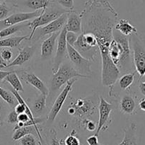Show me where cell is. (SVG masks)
I'll return each instance as SVG.
<instances>
[{"label": "cell", "instance_id": "obj_1", "mask_svg": "<svg viewBox=\"0 0 145 145\" xmlns=\"http://www.w3.org/2000/svg\"><path fill=\"white\" fill-rule=\"evenodd\" d=\"M82 33L95 35L101 58V82L111 89L120 74L118 68L109 56V46L113 30L118 21L119 14L109 0H87L79 14Z\"/></svg>", "mask_w": 145, "mask_h": 145}, {"label": "cell", "instance_id": "obj_2", "mask_svg": "<svg viewBox=\"0 0 145 145\" xmlns=\"http://www.w3.org/2000/svg\"><path fill=\"white\" fill-rule=\"evenodd\" d=\"M113 38L109 46V56L120 72H130L134 67L131 56L130 38L113 28Z\"/></svg>", "mask_w": 145, "mask_h": 145}, {"label": "cell", "instance_id": "obj_3", "mask_svg": "<svg viewBox=\"0 0 145 145\" xmlns=\"http://www.w3.org/2000/svg\"><path fill=\"white\" fill-rule=\"evenodd\" d=\"M99 99H95L94 96L71 99L67 110L68 114L76 118L80 127V125L84 120L89 118L95 113L99 106Z\"/></svg>", "mask_w": 145, "mask_h": 145}, {"label": "cell", "instance_id": "obj_4", "mask_svg": "<svg viewBox=\"0 0 145 145\" xmlns=\"http://www.w3.org/2000/svg\"><path fill=\"white\" fill-rule=\"evenodd\" d=\"M86 78L79 74L70 64L64 63L59 66L55 73L53 74L50 82V93H55L60 89L64 84L73 78Z\"/></svg>", "mask_w": 145, "mask_h": 145}, {"label": "cell", "instance_id": "obj_5", "mask_svg": "<svg viewBox=\"0 0 145 145\" xmlns=\"http://www.w3.org/2000/svg\"><path fill=\"white\" fill-rule=\"evenodd\" d=\"M130 44L133 51V62L140 77L145 76V45L138 34L130 35Z\"/></svg>", "mask_w": 145, "mask_h": 145}, {"label": "cell", "instance_id": "obj_6", "mask_svg": "<svg viewBox=\"0 0 145 145\" xmlns=\"http://www.w3.org/2000/svg\"><path fill=\"white\" fill-rule=\"evenodd\" d=\"M69 10L66 9H58V8H50L48 10V7L45 9H42V12L38 16L33 18L32 21L28 23V26L31 29V33L28 36V40H31L35 31L40 27L47 25L51 21H54L55 19L57 18L59 16L62 15L63 13L67 12Z\"/></svg>", "mask_w": 145, "mask_h": 145}, {"label": "cell", "instance_id": "obj_7", "mask_svg": "<svg viewBox=\"0 0 145 145\" xmlns=\"http://www.w3.org/2000/svg\"><path fill=\"white\" fill-rule=\"evenodd\" d=\"M67 55L72 66L81 74L90 78L92 74V61L84 57L73 46L67 44Z\"/></svg>", "mask_w": 145, "mask_h": 145}, {"label": "cell", "instance_id": "obj_8", "mask_svg": "<svg viewBox=\"0 0 145 145\" xmlns=\"http://www.w3.org/2000/svg\"><path fill=\"white\" fill-rule=\"evenodd\" d=\"M98 107H99V119L96 133L94 135L99 136L101 131L107 130L111 125V113L113 111V106L112 103H108L103 97H101L99 99V103Z\"/></svg>", "mask_w": 145, "mask_h": 145}, {"label": "cell", "instance_id": "obj_9", "mask_svg": "<svg viewBox=\"0 0 145 145\" xmlns=\"http://www.w3.org/2000/svg\"><path fill=\"white\" fill-rule=\"evenodd\" d=\"M69 11L63 13L62 15L59 16L57 18L55 19L54 21H51L50 23L44 26L38 28L34 33L32 40H37L38 39H41L47 35L60 31L66 24Z\"/></svg>", "mask_w": 145, "mask_h": 145}, {"label": "cell", "instance_id": "obj_10", "mask_svg": "<svg viewBox=\"0 0 145 145\" xmlns=\"http://www.w3.org/2000/svg\"><path fill=\"white\" fill-rule=\"evenodd\" d=\"M76 81H77V78H73V79H70L67 82L66 86H65L63 90L61 91V93L58 95L50 111L48 113V118H47L48 123H52L56 119L57 116L60 112L61 109H62V106H63L64 103H65V101L67 98L68 95L72 90L74 84Z\"/></svg>", "mask_w": 145, "mask_h": 145}, {"label": "cell", "instance_id": "obj_11", "mask_svg": "<svg viewBox=\"0 0 145 145\" xmlns=\"http://www.w3.org/2000/svg\"><path fill=\"white\" fill-rule=\"evenodd\" d=\"M67 32V31L65 28V27H64L61 30L60 33L59 34L57 37L56 55H55V58H54L52 68L53 74L57 72L58 68L62 65L64 59L67 57V42L66 40Z\"/></svg>", "mask_w": 145, "mask_h": 145}, {"label": "cell", "instance_id": "obj_12", "mask_svg": "<svg viewBox=\"0 0 145 145\" xmlns=\"http://www.w3.org/2000/svg\"><path fill=\"white\" fill-rule=\"evenodd\" d=\"M42 11V9L31 11V12L14 13V14L7 16L4 19L0 21V31L3 28L10 26V25L24 23L29 20L33 19L38 16L41 14Z\"/></svg>", "mask_w": 145, "mask_h": 145}, {"label": "cell", "instance_id": "obj_13", "mask_svg": "<svg viewBox=\"0 0 145 145\" xmlns=\"http://www.w3.org/2000/svg\"><path fill=\"white\" fill-rule=\"evenodd\" d=\"M74 48L86 59L94 61L97 56L99 49L98 47H93L89 45L84 38L82 33L79 34L77 40L73 45Z\"/></svg>", "mask_w": 145, "mask_h": 145}, {"label": "cell", "instance_id": "obj_14", "mask_svg": "<svg viewBox=\"0 0 145 145\" xmlns=\"http://www.w3.org/2000/svg\"><path fill=\"white\" fill-rule=\"evenodd\" d=\"M19 76H21V79H23L25 83L33 86L37 90L39 91L40 93L47 96H48L49 90H48V87L44 84V82L39 77H38L35 74L23 71V72H20Z\"/></svg>", "mask_w": 145, "mask_h": 145}, {"label": "cell", "instance_id": "obj_15", "mask_svg": "<svg viewBox=\"0 0 145 145\" xmlns=\"http://www.w3.org/2000/svg\"><path fill=\"white\" fill-rule=\"evenodd\" d=\"M35 52V46L31 45V46H25L20 50L19 53L17 55L16 57L11 61L7 65V68L11 67L21 66L25 62H28L33 56Z\"/></svg>", "mask_w": 145, "mask_h": 145}, {"label": "cell", "instance_id": "obj_16", "mask_svg": "<svg viewBox=\"0 0 145 145\" xmlns=\"http://www.w3.org/2000/svg\"><path fill=\"white\" fill-rule=\"evenodd\" d=\"M60 31L50 34L47 39L42 42L41 45V57L42 59H47L50 57L53 53L56 46V41Z\"/></svg>", "mask_w": 145, "mask_h": 145}, {"label": "cell", "instance_id": "obj_17", "mask_svg": "<svg viewBox=\"0 0 145 145\" xmlns=\"http://www.w3.org/2000/svg\"><path fill=\"white\" fill-rule=\"evenodd\" d=\"M65 27L67 31L74 32L79 35L82 33V19L79 14L74 10H71L68 13L67 20Z\"/></svg>", "mask_w": 145, "mask_h": 145}, {"label": "cell", "instance_id": "obj_18", "mask_svg": "<svg viewBox=\"0 0 145 145\" xmlns=\"http://www.w3.org/2000/svg\"><path fill=\"white\" fill-rule=\"evenodd\" d=\"M136 99L131 94H125L120 101V109L122 113L127 115H134L137 112Z\"/></svg>", "mask_w": 145, "mask_h": 145}, {"label": "cell", "instance_id": "obj_19", "mask_svg": "<svg viewBox=\"0 0 145 145\" xmlns=\"http://www.w3.org/2000/svg\"><path fill=\"white\" fill-rule=\"evenodd\" d=\"M124 137L118 145H137V124L131 123L123 129Z\"/></svg>", "mask_w": 145, "mask_h": 145}, {"label": "cell", "instance_id": "obj_20", "mask_svg": "<svg viewBox=\"0 0 145 145\" xmlns=\"http://www.w3.org/2000/svg\"><path fill=\"white\" fill-rule=\"evenodd\" d=\"M114 28L126 36H130L133 34L137 33V28L132 25L127 19L118 20L115 25Z\"/></svg>", "mask_w": 145, "mask_h": 145}, {"label": "cell", "instance_id": "obj_21", "mask_svg": "<svg viewBox=\"0 0 145 145\" xmlns=\"http://www.w3.org/2000/svg\"><path fill=\"white\" fill-rule=\"evenodd\" d=\"M29 35L24 36H14L0 39V48H16L18 47L24 40H28Z\"/></svg>", "mask_w": 145, "mask_h": 145}, {"label": "cell", "instance_id": "obj_22", "mask_svg": "<svg viewBox=\"0 0 145 145\" xmlns=\"http://www.w3.org/2000/svg\"><path fill=\"white\" fill-rule=\"evenodd\" d=\"M52 3V0H25L23 2L25 7L34 11L45 9Z\"/></svg>", "mask_w": 145, "mask_h": 145}, {"label": "cell", "instance_id": "obj_23", "mask_svg": "<svg viewBox=\"0 0 145 145\" xmlns=\"http://www.w3.org/2000/svg\"><path fill=\"white\" fill-rule=\"evenodd\" d=\"M4 80L12 86L13 89L18 91V93L24 91V86L20 81L19 76L16 72H10V73L4 78Z\"/></svg>", "mask_w": 145, "mask_h": 145}, {"label": "cell", "instance_id": "obj_24", "mask_svg": "<svg viewBox=\"0 0 145 145\" xmlns=\"http://www.w3.org/2000/svg\"><path fill=\"white\" fill-rule=\"evenodd\" d=\"M28 134L36 135L38 137V134L35 130L34 126H24V127H18V128L14 130V133L12 135V140L14 142L18 141L21 137L26 135Z\"/></svg>", "mask_w": 145, "mask_h": 145}, {"label": "cell", "instance_id": "obj_25", "mask_svg": "<svg viewBox=\"0 0 145 145\" xmlns=\"http://www.w3.org/2000/svg\"><path fill=\"white\" fill-rule=\"evenodd\" d=\"M25 26H28V23L26 24L21 23V24H15V25H10L7 28H3L0 31V39L11 36V35L18 33V31H21Z\"/></svg>", "mask_w": 145, "mask_h": 145}, {"label": "cell", "instance_id": "obj_26", "mask_svg": "<svg viewBox=\"0 0 145 145\" xmlns=\"http://www.w3.org/2000/svg\"><path fill=\"white\" fill-rule=\"evenodd\" d=\"M46 99L47 96L40 93L33 102V115L36 117L40 115L45 110V107H46Z\"/></svg>", "mask_w": 145, "mask_h": 145}, {"label": "cell", "instance_id": "obj_27", "mask_svg": "<svg viewBox=\"0 0 145 145\" xmlns=\"http://www.w3.org/2000/svg\"><path fill=\"white\" fill-rule=\"evenodd\" d=\"M135 72H130V73H126L124 75L119 78L118 84L120 88L123 91H125L128 89L133 82H135Z\"/></svg>", "mask_w": 145, "mask_h": 145}, {"label": "cell", "instance_id": "obj_28", "mask_svg": "<svg viewBox=\"0 0 145 145\" xmlns=\"http://www.w3.org/2000/svg\"><path fill=\"white\" fill-rule=\"evenodd\" d=\"M0 97L4 101V102L8 103L9 106H12V107H15L16 103H18L16 99L11 93V92L8 91L1 86H0Z\"/></svg>", "mask_w": 145, "mask_h": 145}, {"label": "cell", "instance_id": "obj_29", "mask_svg": "<svg viewBox=\"0 0 145 145\" xmlns=\"http://www.w3.org/2000/svg\"><path fill=\"white\" fill-rule=\"evenodd\" d=\"M18 143L21 145H40L38 138L33 134H28L24 136L18 140Z\"/></svg>", "mask_w": 145, "mask_h": 145}, {"label": "cell", "instance_id": "obj_30", "mask_svg": "<svg viewBox=\"0 0 145 145\" xmlns=\"http://www.w3.org/2000/svg\"><path fill=\"white\" fill-rule=\"evenodd\" d=\"M75 134L76 133L74 130V132H72L64 140L63 144L65 145H81L80 140L75 135Z\"/></svg>", "mask_w": 145, "mask_h": 145}, {"label": "cell", "instance_id": "obj_31", "mask_svg": "<svg viewBox=\"0 0 145 145\" xmlns=\"http://www.w3.org/2000/svg\"><path fill=\"white\" fill-rule=\"evenodd\" d=\"M10 12H11V9L7 6L5 1L0 3V21L8 16Z\"/></svg>", "mask_w": 145, "mask_h": 145}, {"label": "cell", "instance_id": "obj_32", "mask_svg": "<svg viewBox=\"0 0 145 145\" xmlns=\"http://www.w3.org/2000/svg\"><path fill=\"white\" fill-rule=\"evenodd\" d=\"M81 126H83L84 128H85L89 132H93L95 130H96V124H95L94 122L91 120L89 118L84 120L82 123V124L80 125V127Z\"/></svg>", "mask_w": 145, "mask_h": 145}, {"label": "cell", "instance_id": "obj_33", "mask_svg": "<svg viewBox=\"0 0 145 145\" xmlns=\"http://www.w3.org/2000/svg\"><path fill=\"white\" fill-rule=\"evenodd\" d=\"M57 2L66 10H74V0H57Z\"/></svg>", "mask_w": 145, "mask_h": 145}, {"label": "cell", "instance_id": "obj_34", "mask_svg": "<svg viewBox=\"0 0 145 145\" xmlns=\"http://www.w3.org/2000/svg\"><path fill=\"white\" fill-rule=\"evenodd\" d=\"M78 36H79V34L75 33L74 32H71V31H67L66 34V40L67 44L73 46L74 44L75 43V42L77 40Z\"/></svg>", "mask_w": 145, "mask_h": 145}, {"label": "cell", "instance_id": "obj_35", "mask_svg": "<svg viewBox=\"0 0 145 145\" xmlns=\"http://www.w3.org/2000/svg\"><path fill=\"white\" fill-rule=\"evenodd\" d=\"M1 55L6 62H9L13 57V52L8 48H3V49L1 50Z\"/></svg>", "mask_w": 145, "mask_h": 145}, {"label": "cell", "instance_id": "obj_36", "mask_svg": "<svg viewBox=\"0 0 145 145\" xmlns=\"http://www.w3.org/2000/svg\"><path fill=\"white\" fill-rule=\"evenodd\" d=\"M7 121L8 124L11 125H16L18 123V114L14 109L8 114L7 118Z\"/></svg>", "mask_w": 145, "mask_h": 145}, {"label": "cell", "instance_id": "obj_37", "mask_svg": "<svg viewBox=\"0 0 145 145\" xmlns=\"http://www.w3.org/2000/svg\"><path fill=\"white\" fill-rule=\"evenodd\" d=\"M4 109H5L4 101L0 97V128L2 127L3 123H4Z\"/></svg>", "mask_w": 145, "mask_h": 145}, {"label": "cell", "instance_id": "obj_38", "mask_svg": "<svg viewBox=\"0 0 145 145\" xmlns=\"http://www.w3.org/2000/svg\"><path fill=\"white\" fill-rule=\"evenodd\" d=\"M50 145H62V143L60 142L59 140L57 139L56 135V132L55 130H52L50 131Z\"/></svg>", "mask_w": 145, "mask_h": 145}, {"label": "cell", "instance_id": "obj_39", "mask_svg": "<svg viewBox=\"0 0 145 145\" xmlns=\"http://www.w3.org/2000/svg\"><path fill=\"white\" fill-rule=\"evenodd\" d=\"M86 142L89 145H103L99 143L98 136L96 135H93L88 137L87 140H86Z\"/></svg>", "mask_w": 145, "mask_h": 145}, {"label": "cell", "instance_id": "obj_40", "mask_svg": "<svg viewBox=\"0 0 145 145\" xmlns=\"http://www.w3.org/2000/svg\"><path fill=\"white\" fill-rule=\"evenodd\" d=\"M8 62H6L4 59L2 58L1 55V50H0V69H4V68H7V65H8Z\"/></svg>", "mask_w": 145, "mask_h": 145}, {"label": "cell", "instance_id": "obj_41", "mask_svg": "<svg viewBox=\"0 0 145 145\" xmlns=\"http://www.w3.org/2000/svg\"><path fill=\"white\" fill-rule=\"evenodd\" d=\"M139 90L142 95L145 96V80L141 82L139 84Z\"/></svg>", "mask_w": 145, "mask_h": 145}, {"label": "cell", "instance_id": "obj_42", "mask_svg": "<svg viewBox=\"0 0 145 145\" xmlns=\"http://www.w3.org/2000/svg\"><path fill=\"white\" fill-rule=\"evenodd\" d=\"M138 107L143 112H145V99H141L138 102Z\"/></svg>", "mask_w": 145, "mask_h": 145}, {"label": "cell", "instance_id": "obj_43", "mask_svg": "<svg viewBox=\"0 0 145 145\" xmlns=\"http://www.w3.org/2000/svg\"><path fill=\"white\" fill-rule=\"evenodd\" d=\"M10 73V72H7V71H1L0 70V81L4 79V78Z\"/></svg>", "mask_w": 145, "mask_h": 145}, {"label": "cell", "instance_id": "obj_44", "mask_svg": "<svg viewBox=\"0 0 145 145\" xmlns=\"http://www.w3.org/2000/svg\"><path fill=\"white\" fill-rule=\"evenodd\" d=\"M6 0H0V3L1 2H4V1H5Z\"/></svg>", "mask_w": 145, "mask_h": 145}, {"label": "cell", "instance_id": "obj_45", "mask_svg": "<svg viewBox=\"0 0 145 145\" xmlns=\"http://www.w3.org/2000/svg\"><path fill=\"white\" fill-rule=\"evenodd\" d=\"M14 145H21V144H20L19 143H16V144H14Z\"/></svg>", "mask_w": 145, "mask_h": 145}, {"label": "cell", "instance_id": "obj_46", "mask_svg": "<svg viewBox=\"0 0 145 145\" xmlns=\"http://www.w3.org/2000/svg\"><path fill=\"white\" fill-rule=\"evenodd\" d=\"M0 145H2V144H1V140H0Z\"/></svg>", "mask_w": 145, "mask_h": 145}]
</instances>
